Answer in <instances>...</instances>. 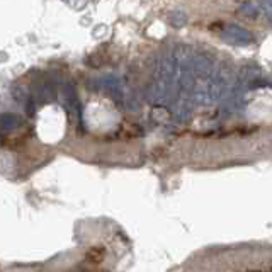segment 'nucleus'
Here are the masks:
<instances>
[{
  "instance_id": "f257e3e1",
  "label": "nucleus",
  "mask_w": 272,
  "mask_h": 272,
  "mask_svg": "<svg viewBox=\"0 0 272 272\" xmlns=\"http://www.w3.org/2000/svg\"><path fill=\"white\" fill-rule=\"evenodd\" d=\"M221 38L230 45H236V46H248L253 43V36L248 29L241 28L238 24H228L223 28L221 31Z\"/></svg>"
},
{
  "instance_id": "f03ea898",
  "label": "nucleus",
  "mask_w": 272,
  "mask_h": 272,
  "mask_svg": "<svg viewBox=\"0 0 272 272\" xmlns=\"http://www.w3.org/2000/svg\"><path fill=\"white\" fill-rule=\"evenodd\" d=\"M96 87L97 89H102L106 94H109L114 99H123V82H121L119 77L116 75H106V77H101L99 80H96Z\"/></svg>"
},
{
  "instance_id": "7ed1b4c3",
  "label": "nucleus",
  "mask_w": 272,
  "mask_h": 272,
  "mask_svg": "<svg viewBox=\"0 0 272 272\" xmlns=\"http://www.w3.org/2000/svg\"><path fill=\"white\" fill-rule=\"evenodd\" d=\"M56 94L55 82L50 79V75H41L40 84H36V90H34V97L36 101H51Z\"/></svg>"
},
{
  "instance_id": "20e7f679",
  "label": "nucleus",
  "mask_w": 272,
  "mask_h": 272,
  "mask_svg": "<svg viewBox=\"0 0 272 272\" xmlns=\"http://www.w3.org/2000/svg\"><path fill=\"white\" fill-rule=\"evenodd\" d=\"M63 94H65V104L70 109L73 114L80 116V99L79 94H77V87L73 84H65L63 85Z\"/></svg>"
},
{
  "instance_id": "39448f33",
  "label": "nucleus",
  "mask_w": 272,
  "mask_h": 272,
  "mask_svg": "<svg viewBox=\"0 0 272 272\" xmlns=\"http://www.w3.org/2000/svg\"><path fill=\"white\" fill-rule=\"evenodd\" d=\"M240 12H243V14L247 17H250V19H257V17L262 14L260 2H245V4H241Z\"/></svg>"
},
{
  "instance_id": "423d86ee",
  "label": "nucleus",
  "mask_w": 272,
  "mask_h": 272,
  "mask_svg": "<svg viewBox=\"0 0 272 272\" xmlns=\"http://www.w3.org/2000/svg\"><path fill=\"white\" fill-rule=\"evenodd\" d=\"M19 124H21V119L17 118L16 114H11V112H4L2 114V128L6 133L11 131V129L19 128Z\"/></svg>"
},
{
  "instance_id": "0eeeda50",
  "label": "nucleus",
  "mask_w": 272,
  "mask_h": 272,
  "mask_svg": "<svg viewBox=\"0 0 272 272\" xmlns=\"http://www.w3.org/2000/svg\"><path fill=\"white\" fill-rule=\"evenodd\" d=\"M168 23L174 26V28H182V26L187 23V16H185V12L182 11H175L168 16Z\"/></svg>"
},
{
  "instance_id": "6e6552de",
  "label": "nucleus",
  "mask_w": 272,
  "mask_h": 272,
  "mask_svg": "<svg viewBox=\"0 0 272 272\" xmlns=\"http://www.w3.org/2000/svg\"><path fill=\"white\" fill-rule=\"evenodd\" d=\"M260 9L262 14L265 16V19L272 23V0H260Z\"/></svg>"
}]
</instances>
